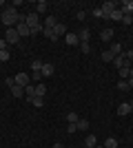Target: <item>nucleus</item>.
Wrapping results in <instances>:
<instances>
[{"label":"nucleus","mask_w":133,"mask_h":148,"mask_svg":"<svg viewBox=\"0 0 133 148\" xmlns=\"http://www.w3.org/2000/svg\"><path fill=\"white\" fill-rule=\"evenodd\" d=\"M122 22H124V25H131V22H133V16H131V13H124V16H122Z\"/></svg>","instance_id":"34"},{"label":"nucleus","mask_w":133,"mask_h":148,"mask_svg":"<svg viewBox=\"0 0 133 148\" xmlns=\"http://www.w3.org/2000/svg\"><path fill=\"white\" fill-rule=\"evenodd\" d=\"M5 40H7L9 44H18V42H20V36H18V31H16V27H13V29H7Z\"/></svg>","instance_id":"4"},{"label":"nucleus","mask_w":133,"mask_h":148,"mask_svg":"<svg viewBox=\"0 0 133 148\" xmlns=\"http://www.w3.org/2000/svg\"><path fill=\"white\" fill-rule=\"evenodd\" d=\"M25 95L29 97V102H31L33 97H36V86L33 84H29V86H25Z\"/></svg>","instance_id":"17"},{"label":"nucleus","mask_w":133,"mask_h":148,"mask_svg":"<svg viewBox=\"0 0 133 148\" xmlns=\"http://www.w3.org/2000/svg\"><path fill=\"white\" fill-rule=\"evenodd\" d=\"M67 133H78V126L76 124H69V126H67Z\"/></svg>","instance_id":"37"},{"label":"nucleus","mask_w":133,"mask_h":148,"mask_svg":"<svg viewBox=\"0 0 133 148\" xmlns=\"http://www.w3.org/2000/svg\"><path fill=\"white\" fill-rule=\"evenodd\" d=\"M40 80H42V73H40V71H33V73H31V84H33V82H38V84H40Z\"/></svg>","instance_id":"29"},{"label":"nucleus","mask_w":133,"mask_h":148,"mask_svg":"<svg viewBox=\"0 0 133 148\" xmlns=\"http://www.w3.org/2000/svg\"><path fill=\"white\" fill-rule=\"evenodd\" d=\"M118 71H120V77H122V80H129V77H131V66L118 69Z\"/></svg>","instance_id":"23"},{"label":"nucleus","mask_w":133,"mask_h":148,"mask_svg":"<svg viewBox=\"0 0 133 148\" xmlns=\"http://www.w3.org/2000/svg\"><path fill=\"white\" fill-rule=\"evenodd\" d=\"M53 71H56V69H53V64H49V62H47V64H42V71H40V73H42V77H51V75H53Z\"/></svg>","instance_id":"9"},{"label":"nucleus","mask_w":133,"mask_h":148,"mask_svg":"<svg viewBox=\"0 0 133 148\" xmlns=\"http://www.w3.org/2000/svg\"><path fill=\"white\" fill-rule=\"evenodd\" d=\"M16 31H18V36H20V38H29V36H31V29L27 27L25 20H18V25H16Z\"/></svg>","instance_id":"3"},{"label":"nucleus","mask_w":133,"mask_h":148,"mask_svg":"<svg viewBox=\"0 0 133 148\" xmlns=\"http://www.w3.org/2000/svg\"><path fill=\"white\" fill-rule=\"evenodd\" d=\"M9 60V49L7 51H0V62H7Z\"/></svg>","instance_id":"35"},{"label":"nucleus","mask_w":133,"mask_h":148,"mask_svg":"<svg viewBox=\"0 0 133 148\" xmlns=\"http://www.w3.org/2000/svg\"><path fill=\"white\" fill-rule=\"evenodd\" d=\"M42 33H44V36H47V38H49L51 42H58V40H60V38H58V36H56V33H53V29H44V31H42Z\"/></svg>","instance_id":"22"},{"label":"nucleus","mask_w":133,"mask_h":148,"mask_svg":"<svg viewBox=\"0 0 133 148\" xmlns=\"http://www.w3.org/2000/svg\"><path fill=\"white\" fill-rule=\"evenodd\" d=\"M78 119H80V117H78V113H67V122H69V124H78Z\"/></svg>","instance_id":"28"},{"label":"nucleus","mask_w":133,"mask_h":148,"mask_svg":"<svg viewBox=\"0 0 133 148\" xmlns=\"http://www.w3.org/2000/svg\"><path fill=\"white\" fill-rule=\"evenodd\" d=\"M120 9H122V13H133V0H124L120 5Z\"/></svg>","instance_id":"11"},{"label":"nucleus","mask_w":133,"mask_h":148,"mask_svg":"<svg viewBox=\"0 0 133 148\" xmlns=\"http://www.w3.org/2000/svg\"><path fill=\"white\" fill-rule=\"evenodd\" d=\"M53 33H56L58 38H62V36H67V27H64V25H60V22H58V25L53 27Z\"/></svg>","instance_id":"12"},{"label":"nucleus","mask_w":133,"mask_h":148,"mask_svg":"<svg viewBox=\"0 0 133 148\" xmlns=\"http://www.w3.org/2000/svg\"><path fill=\"white\" fill-rule=\"evenodd\" d=\"M129 106H131V113H133V99H131V102H129Z\"/></svg>","instance_id":"43"},{"label":"nucleus","mask_w":133,"mask_h":148,"mask_svg":"<svg viewBox=\"0 0 133 148\" xmlns=\"http://www.w3.org/2000/svg\"><path fill=\"white\" fill-rule=\"evenodd\" d=\"M84 146H89V148L98 146V139H95V135H87V139H84Z\"/></svg>","instance_id":"21"},{"label":"nucleus","mask_w":133,"mask_h":148,"mask_svg":"<svg viewBox=\"0 0 133 148\" xmlns=\"http://www.w3.org/2000/svg\"><path fill=\"white\" fill-rule=\"evenodd\" d=\"M11 93H13V97H22V95H25V88L18 86V84H13V86H11Z\"/></svg>","instance_id":"19"},{"label":"nucleus","mask_w":133,"mask_h":148,"mask_svg":"<svg viewBox=\"0 0 133 148\" xmlns=\"http://www.w3.org/2000/svg\"><path fill=\"white\" fill-rule=\"evenodd\" d=\"M127 82H129V88H133V77H129Z\"/></svg>","instance_id":"42"},{"label":"nucleus","mask_w":133,"mask_h":148,"mask_svg":"<svg viewBox=\"0 0 133 148\" xmlns=\"http://www.w3.org/2000/svg\"><path fill=\"white\" fill-rule=\"evenodd\" d=\"M7 47H9V42H7V40H0V51H7Z\"/></svg>","instance_id":"38"},{"label":"nucleus","mask_w":133,"mask_h":148,"mask_svg":"<svg viewBox=\"0 0 133 148\" xmlns=\"http://www.w3.org/2000/svg\"><path fill=\"white\" fill-rule=\"evenodd\" d=\"M113 53H111V51H102V62H113Z\"/></svg>","instance_id":"27"},{"label":"nucleus","mask_w":133,"mask_h":148,"mask_svg":"<svg viewBox=\"0 0 133 148\" xmlns=\"http://www.w3.org/2000/svg\"><path fill=\"white\" fill-rule=\"evenodd\" d=\"M93 16H95V18H102V9H100V7H98V9H93Z\"/></svg>","instance_id":"39"},{"label":"nucleus","mask_w":133,"mask_h":148,"mask_svg":"<svg viewBox=\"0 0 133 148\" xmlns=\"http://www.w3.org/2000/svg\"><path fill=\"white\" fill-rule=\"evenodd\" d=\"M31 104L36 106V108H40V106H44V97H33V99H31Z\"/></svg>","instance_id":"30"},{"label":"nucleus","mask_w":133,"mask_h":148,"mask_svg":"<svg viewBox=\"0 0 133 148\" xmlns=\"http://www.w3.org/2000/svg\"><path fill=\"white\" fill-rule=\"evenodd\" d=\"M47 7H49V5H47L44 0H38V2H36V13H38V16L44 13V11H47Z\"/></svg>","instance_id":"18"},{"label":"nucleus","mask_w":133,"mask_h":148,"mask_svg":"<svg viewBox=\"0 0 133 148\" xmlns=\"http://www.w3.org/2000/svg\"><path fill=\"white\" fill-rule=\"evenodd\" d=\"M56 25H58L56 16H47V20H44V29H53Z\"/></svg>","instance_id":"14"},{"label":"nucleus","mask_w":133,"mask_h":148,"mask_svg":"<svg viewBox=\"0 0 133 148\" xmlns=\"http://www.w3.org/2000/svg\"><path fill=\"white\" fill-rule=\"evenodd\" d=\"M13 80H16V84H18V86H29V84H31V75H27V73H18L16 75V77H13Z\"/></svg>","instance_id":"5"},{"label":"nucleus","mask_w":133,"mask_h":148,"mask_svg":"<svg viewBox=\"0 0 133 148\" xmlns=\"http://www.w3.org/2000/svg\"><path fill=\"white\" fill-rule=\"evenodd\" d=\"M44 31V25H36V27H31V36H36V33H42Z\"/></svg>","instance_id":"32"},{"label":"nucleus","mask_w":133,"mask_h":148,"mask_svg":"<svg viewBox=\"0 0 133 148\" xmlns=\"http://www.w3.org/2000/svg\"><path fill=\"white\" fill-rule=\"evenodd\" d=\"M67 44L69 47H76V44H80V38H78V33H67Z\"/></svg>","instance_id":"10"},{"label":"nucleus","mask_w":133,"mask_h":148,"mask_svg":"<svg viewBox=\"0 0 133 148\" xmlns=\"http://www.w3.org/2000/svg\"><path fill=\"white\" fill-rule=\"evenodd\" d=\"M5 82H7V86H9V88H11V86H13V84H16V80H13V77H7V80H5Z\"/></svg>","instance_id":"40"},{"label":"nucleus","mask_w":133,"mask_h":148,"mask_svg":"<svg viewBox=\"0 0 133 148\" xmlns=\"http://www.w3.org/2000/svg\"><path fill=\"white\" fill-rule=\"evenodd\" d=\"M122 16H124V13H122V9H120V7H118L115 11H111V13H109V18H111V20H115V22H118V20L122 22Z\"/></svg>","instance_id":"15"},{"label":"nucleus","mask_w":133,"mask_h":148,"mask_svg":"<svg viewBox=\"0 0 133 148\" xmlns=\"http://www.w3.org/2000/svg\"><path fill=\"white\" fill-rule=\"evenodd\" d=\"M84 148H89V146H84Z\"/></svg>","instance_id":"46"},{"label":"nucleus","mask_w":133,"mask_h":148,"mask_svg":"<svg viewBox=\"0 0 133 148\" xmlns=\"http://www.w3.org/2000/svg\"><path fill=\"white\" fill-rule=\"evenodd\" d=\"M104 148H118V139H115V137H109L107 142H104Z\"/></svg>","instance_id":"26"},{"label":"nucleus","mask_w":133,"mask_h":148,"mask_svg":"<svg viewBox=\"0 0 133 148\" xmlns=\"http://www.w3.org/2000/svg\"><path fill=\"white\" fill-rule=\"evenodd\" d=\"M42 64H44V62H40V60H33V62H31V69H33V71H42Z\"/></svg>","instance_id":"31"},{"label":"nucleus","mask_w":133,"mask_h":148,"mask_svg":"<svg viewBox=\"0 0 133 148\" xmlns=\"http://www.w3.org/2000/svg\"><path fill=\"white\" fill-rule=\"evenodd\" d=\"M100 40L102 42H111V40H113V29H102L100 31Z\"/></svg>","instance_id":"8"},{"label":"nucleus","mask_w":133,"mask_h":148,"mask_svg":"<svg viewBox=\"0 0 133 148\" xmlns=\"http://www.w3.org/2000/svg\"><path fill=\"white\" fill-rule=\"evenodd\" d=\"M76 126H78V130H87V128H89V122H87L84 117H80V119H78V124H76Z\"/></svg>","instance_id":"25"},{"label":"nucleus","mask_w":133,"mask_h":148,"mask_svg":"<svg viewBox=\"0 0 133 148\" xmlns=\"http://www.w3.org/2000/svg\"><path fill=\"white\" fill-rule=\"evenodd\" d=\"M78 38H80V42H89V38H91V31H89L87 27H82V31L78 33Z\"/></svg>","instance_id":"13"},{"label":"nucleus","mask_w":133,"mask_h":148,"mask_svg":"<svg viewBox=\"0 0 133 148\" xmlns=\"http://www.w3.org/2000/svg\"><path fill=\"white\" fill-rule=\"evenodd\" d=\"M109 51H111L113 56H122V44H118V42H111V47H109Z\"/></svg>","instance_id":"16"},{"label":"nucleus","mask_w":133,"mask_h":148,"mask_svg":"<svg viewBox=\"0 0 133 148\" xmlns=\"http://www.w3.org/2000/svg\"><path fill=\"white\" fill-rule=\"evenodd\" d=\"M80 47H82V53H89V51H91V47H89V42H80Z\"/></svg>","instance_id":"36"},{"label":"nucleus","mask_w":133,"mask_h":148,"mask_svg":"<svg viewBox=\"0 0 133 148\" xmlns=\"http://www.w3.org/2000/svg\"><path fill=\"white\" fill-rule=\"evenodd\" d=\"M118 88H120V91H129V82L127 80H120V82H118Z\"/></svg>","instance_id":"33"},{"label":"nucleus","mask_w":133,"mask_h":148,"mask_svg":"<svg viewBox=\"0 0 133 148\" xmlns=\"http://www.w3.org/2000/svg\"><path fill=\"white\" fill-rule=\"evenodd\" d=\"M118 7H120V5H118V2H113V0H109V2H102V7H100V9H102V18H109V13L115 11Z\"/></svg>","instance_id":"2"},{"label":"nucleus","mask_w":133,"mask_h":148,"mask_svg":"<svg viewBox=\"0 0 133 148\" xmlns=\"http://www.w3.org/2000/svg\"><path fill=\"white\" fill-rule=\"evenodd\" d=\"M20 13L16 11V7H7L5 13H2V22L7 25V29H13V25H18Z\"/></svg>","instance_id":"1"},{"label":"nucleus","mask_w":133,"mask_h":148,"mask_svg":"<svg viewBox=\"0 0 133 148\" xmlns=\"http://www.w3.org/2000/svg\"><path fill=\"white\" fill-rule=\"evenodd\" d=\"M53 148H64V144H60V142H58V144H53Z\"/></svg>","instance_id":"41"},{"label":"nucleus","mask_w":133,"mask_h":148,"mask_svg":"<svg viewBox=\"0 0 133 148\" xmlns=\"http://www.w3.org/2000/svg\"><path fill=\"white\" fill-rule=\"evenodd\" d=\"M44 93H47V86H44L42 82L36 84V97H44Z\"/></svg>","instance_id":"20"},{"label":"nucleus","mask_w":133,"mask_h":148,"mask_svg":"<svg viewBox=\"0 0 133 148\" xmlns=\"http://www.w3.org/2000/svg\"><path fill=\"white\" fill-rule=\"evenodd\" d=\"M25 22H27V27H29V29H31V27H36V25H40V18H38V13H36V11L27 13V16H25Z\"/></svg>","instance_id":"6"},{"label":"nucleus","mask_w":133,"mask_h":148,"mask_svg":"<svg viewBox=\"0 0 133 148\" xmlns=\"http://www.w3.org/2000/svg\"><path fill=\"white\" fill-rule=\"evenodd\" d=\"M93 148H104V146H100V144H98V146H93Z\"/></svg>","instance_id":"44"},{"label":"nucleus","mask_w":133,"mask_h":148,"mask_svg":"<svg viewBox=\"0 0 133 148\" xmlns=\"http://www.w3.org/2000/svg\"><path fill=\"white\" fill-rule=\"evenodd\" d=\"M118 113H120V115H129V113H131V106L129 104H120L118 106Z\"/></svg>","instance_id":"24"},{"label":"nucleus","mask_w":133,"mask_h":148,"mask_svg":"<svg viewBox=\"0 0 133 148\" xmlns=\"http://www.w3.org/2000/svg\"><path fill=\"white\" fill-rule=\"evenodd\" d=\"M131 77H133V66H131Z\"/></svg>","instance_id":"45"},{"label":"nucleus","mask_w":133,"mask_h":148,"mask_svg":"<svg viewBox=\"0 0 133 148\" xmlns=\"http://www.w3.org/2000/svg\"><path fill=\"white\" fill-rule=\"evenodd\" d=\"M113 64H115V66H118V69L131 66V62H129L127 58H124V53H122V56H115V58H113Z\"/></svg>","instance_id":"7"}]
</instances>
